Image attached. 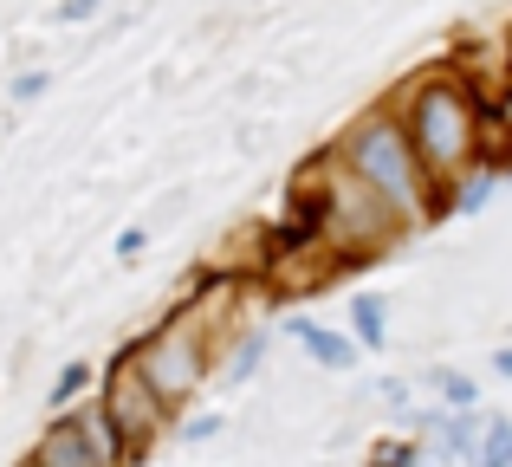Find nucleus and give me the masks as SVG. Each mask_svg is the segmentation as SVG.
<instances>
[{"label":"nucleus","mask_w":512,"mask_h":467,"mask_svg":"<svg viewBox=\"0 0 512 467\" xmlns=\"http://www.w3.org/2000/svg\"><path fill=\"white\" fill-rule=\"evenodd\" d=\"M344 169H350V176H357L396 221H422L428 208H441L435 182L422 176V163H415L402 124H396V117H383V111L363 117V124L344 137Z\"/></svg>","instance_id":"nucleus-1"},{"label":"nucleus","mask_w":512,"mask_h":467,"mask_svg":"<svg viewBox=\"0 0 512 467\" xmlns=\"http://www.w3.org/2000/svg\"><path fill=\"white\" fill-rule=\"evenodd\" d=\"M260 364H266V331H253V338L234 351V364H227V383H247V377H260Z\"/></svg>","instance_id":"nucleus-12"},{"label":"nucleus","mask_w":512,"mask_h":467,"mask_svg":"<svg viewBox=\"0 0 512 467\" xmlns=\"http://www.w3.org/2000/svg\"><path fill=\"white\" fill-rule=\"evenodd\" d=\"M117 253H124V260H130V253H143V228H124V234H117Z\"/></svg>","instance_id":"nucleus-18"},{"label":"nucleus","mask_w":512,"mask_h":467,"mask_svg":"<svg viewBox=\"0 0 512 467\" xmlns=\"http://www.w3.org/2000/svg\"><path fill=\"white\" fill-rule=\"evenodd\" d=\"M435 390H441V409H474L480 403L474 377H454V370H435Z\"/></svg>","instance_id":"nucleus-13"},{"label":"nucleus","mask_w":512,"mask_h":467,"mask_svg":"<svg viewBox=\"0 0 512 467\" xmlns=\"http://www.w3.org/2000/svg\"><path fill=\"white\" fill-rule=\"evenodd\" d=\"M39 91H46V72H20L13 78V98H39Z\"/></svg>","instance_id":"nucleus-17"},{"label":"nucleus","mask_w":512,"mask_h":467,"mask_svg":"<svg viewBox=\"0 0 512 467\" xmlns=\"http://www.w3.org/2000/svg\"><path fill=\"white\" fill-rule=\"evenodd\" d=\"M370 467H428V455H422V442L409 435V442H383L370 455Z\"/></svg>","instance_id":"nucleus-14"},{"label":"nucleus","mask_w":512,"mask_h":467,"mask_svg":"<svg viewBox=\"0 0 512 467\" xmlns=\"http://www.w3.org/2000/svg\"><path fill=\"white\" fill-rule=\"evenodd\" d=\"M26 467H98V461H91V448L78 442L72 422L59 416L46 435H39V448H33V461H26Z\"/></svg>","instance_id":"nucleus-8"},{"label":"nucleus","mask_w":512,"mask_h":467,"mask_svg":"<svg viewBox=\"0 0 512 467\" xmlns=\"http://www.w3.org/2000/svg\"><path fill=\"white\" fill-rule=\"evenodd\" d=\"M65 422L78 429V442L91 448V461H98V467H124V461H130V442L117 435V422L104 416L98 403H85V409H65Z\"/></svg>","instance_id":"nucleus-7"},{"label":"nucleus","mask_w":512,"mask_h":467,"mask_svg":"<svg viewBox=\"0 0 512 467\" xmlns=\"http://www.w3.org/2000/svg\"><path fill=\"white\" fill-rule=\"evenodd\" d=\"M493 189H500V169H461V182H448V208L454 215H474Z\"/></svg>","instance_id":"nucleus-10"},{"label":"nucleus","mask_w":512,"mask_h":467,"mask_svg":"<svg viewBox=\"0 0 512 467\" xmlns=\"http://www.w3.org/2000/svg\"><path fill=\"white\" fill-rule=\"evenodd\" d=\"M350 325H357V351H383L389 344V305L376 299V292H357V299H350Z\"/></svg>","instance_id":"nucleus-9"},{"label":"nucleus","mask_w":512,"mask_h":467,"mask_svg":"<svg viewBox=\"0 0 512 467\" xmlns=\"http://www.w3.org/2000/svg\"><path fill=\"white\" fill-rule=\"evenodd\" d=\"M286 338L292 344H305V357H312L318 370H357V344H350V331H331V325H318V318H299L292 312L286 318Z\"/></svg>","instance_id":"nucleus-6"},{"label":"nucleus","mask_w":512,"mask_h":467,"mask_svg":"<svg viewBox=\"0 0 512 467\" xmlns=\"http://www.w3.org/2000/svg\"><path fill=\"white\" fill-rule=\"evenodd\" d=\"M506 455H512V422L487 416L480 422V442H474V467H506Z\"/></svg>","instance_id":"nucleus-11"},{"label":"nucleus","mask_w":512,"mask_h":467,"mask_svg":"<svg viewBox=\"0 0 512 467\" xmlns=\"http://www.w3.org/2000/svg\"><path fill=\"white\" fill-rule=\"evenodd\" d=\"M91 7H98V0H65V7H59V20H85Z\"/></svg>","instance_id":"nucleus-19"},{"label":"nucleus","mask_w":512,"mask_h":467,"mask_svg":"<svg viewBox=\"0 0 512 467\" xmlns=\"http://www.w3.org/2000/svg\"><path fill=\"white\" fill-rule=\"evenodd\" d=\"M143 390L156 396V403H182L188 390H195L201 377H208V364H201V338L188 331V318H169L163 331H156L150 344H143V364H137Z\"/></svg>","instance_id":"nucleus-3"},{"label":"nucleus","mask_w":512,"mask_h":467,"mask_svg":"<svg viewBox=\"0 0 512 467\" xmlns=\"http://www.w3.org/2000/svg\"><path fill=\"white\" fill-rule=\"evenodd\" d=\"M98 409H104V416L117 422V435H124V442H130V455H137V448L150 442L156 429H163V403H156V396L143 390L137 364H117V370H111V383H104Z\"/></svg>","instance_id":"nucleus-5"},{"label":"nucleus","mask_w":512,"mask_h":467,"mask_svg":"<svg viewBox=\"0 0 512 467\" xmlns=\"http://www.w3.org/2000/svg\"><path fill=\"white\" fill-rule=\"evenodd\" d=\"M506 467H512V455H506Z\"/></svg>","instance_id":"nucleus-21"},{"label":"nucleus","mask_w":512,"mask_h":467,"mask_svg":"<svg viewBox=\"0 0 512 467\" xmlns=\"http://www.w3.org/2000/svg\"><path fill=\"white\" fill-rule=\"evenodd\" d=\"M221 429H227L221 416H188V422H182V442H214Z\"/></svg>","instance_id":"nucleus-16"},{"label":"nucleus","mask_w":512,"mask_h":467,"mask_svg":"<svg viewBox=\"0 0 512 467\" xmlns=\"http://www.w3.org/2000/svg\"><path fill=\"white\" fill-rule=\"evenodd\" d=\"M493 377H506V383H512V344H506V351H493Z\"/></svg>","instance_id":"nucleus-20"},{"label":"nucleus","mask_w":512,"mask_h":467,"mask_svg":"<svg viewBox=\"0 0 512 467\" xmlns=\"http://www.w3.org/2000/svg\"><path fill=\"white\" fill-rule=\"evenodd\" d=\"M312 221H318V228H331L338 240H350V260H357V253H370L376 240L396 228V215H389V208L376 202V195L363 189L357 176L338 182V189H331L325 202H312Z\"/></svg>","instance_id":"nucleus-4"},{"label":"nucleus","mask_w":512,"mask_h":467,"mask_svg":"<svg viewBox=\"0 0 512 467\" xmlns=\"http://www.w3.org/2000/svg\"><path fill=\"white\" fill-rule=\"evenodd\" d=\"M85 383H91V364H65V370H59V383H52V403L65 409L78 390H85Z\"/></svg>","instance_id":"nucleus-15"},{"label":"nucleus","mask_w":512,"mask_h":467,"mask_svg":"<svg viewBox=\"0 0 512 467\" xmlns=\"http://www.w3.org/2000/svg\"><path fill=\"white\" fill-rule=\"evenodd\" d=\"M396 124H402V137H409L422 176L435 182V195H441V182H454L474 163V98H467V85H454V78L415 85L409 117H396Z\"/></svg>","instance_id":"nucleus-2"}]
</instances>
